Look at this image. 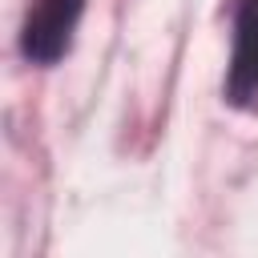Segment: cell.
Listing matches in <instances>:
<instances>
[{
    "label": "cell",
    "instance_id": "2",
    "mask_svg": "<svg viewBox=\"0 0 258 258\" xmlns=\"http://www.w3.org/2000/svg\"><path fill=\"white\" fill-rule=\"evenodd\" d=\"M226 93H230V101H238V105L258 93V0H246V4L238 8L234 60H230Z\"/></svg>",
    "mask_w": 258,
    "mask_h": 258
},
{
    "label": "cell",
    "instance_id": "1",
    "mask_svg": "<svg viewBox=\"0 0 258 258\" xmlns=\"http://www.w3.org/2000/svg\"><path fill=\"white\" fill-rule=\"evenodd\" d=\"M81 12H85V0H36L28 20H24V32H20L24 56L36 60V64L60 60L73 44Z\"/></svg>",
    "mask_w": 258,
    "mask_h": 258
}]
</instances>
